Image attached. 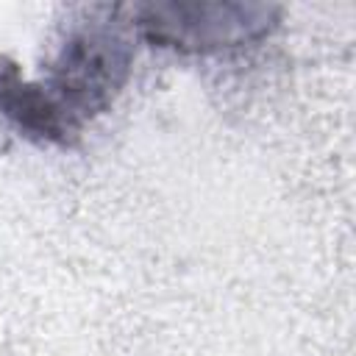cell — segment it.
<instances>
[{"mask_svg": "<svg viewBox=\"0 0 356 356\" xmlns=\"http://www.w3.org/2000/svg\"><path fill=\"white\" fill-rule=\"evenodd\" d=\"M139 33L161 47L181 53H217L250 44L270 33L278 8L239 0H172L134 11Z\"/></svg>", "mask_w": 356, "mask_h": 356, "instance_id": "cell-1", "label": "cell"}]
</instances>
